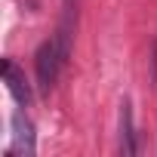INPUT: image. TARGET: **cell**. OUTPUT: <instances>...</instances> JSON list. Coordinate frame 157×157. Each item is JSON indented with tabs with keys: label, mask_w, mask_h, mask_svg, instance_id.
<instances>
[{
	"label": "cell",
	"mask_w": 157,
	"mask_h": 157,
	"mask_svg": "<svg viewBox=\"0 0 157 157\" xmlns=\"http://www.w3.org/2000/svg\"><path fill=\"white\" fill-rule=\"evenodd\" d=\"M3 83H6L10 96L16 99V105H22V108H28V105H31V99H34L31 83H28L25 71H22L13 59H3Z\"/></svg>",
	"instance_id": "3"
},
{
	"label": "cell",
	"mask_w": 157,
	"mask_h": 157,
	"mask_svg": "<svg viewBox=\"0 0 157 157\" xmlns=\"http://www.w3.org/2000/svg\"><path fill=\"white\" fill-rule=\"evenodd\" d=\"M68 49H65V43L59 40V34L56 37H49V40H43L40 46H37V52H34V68H37V83H40V90H52L56 86V80H59V74H62V68H65V62H68Z\"/></svg>",
	"instance_id": "1"
},
{
	"label": "cell",
	"mask_w": 157,
	"mask_h": 157,
	"mask_svg": "<svg viewBox=\"0 0 157 157\" xmlns=\"http://www.w3.org/2000/svg\"><path fill=\"white\" fill-rule=\"evenodd\" d=\"M136 132H132V102L123 99L120 102V154H136Z\"/></svg>",
	"instance_id": "4"
},
{
	"label": "cell",
	"mask_w": 157,
	"mask_h": 157,
	"mask_svg": "<svg viewBox=\"0 0 157 157\" xmlns=\"http://www.w3.org/2000/svg\"><path fill=\"white\" fill-rule=\"evenodd\" d=\"M13 145H10V157L16 154V157H34V151H37V136H34V123L28 120V114L25 111H16L13 114Z\"/></svg>",
	"instance_id": "2"
}]
</instances>
